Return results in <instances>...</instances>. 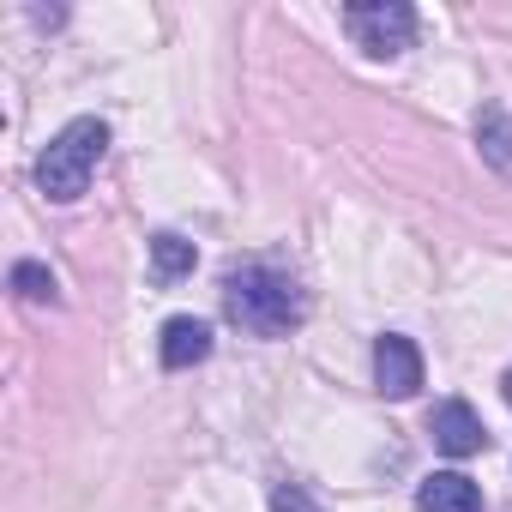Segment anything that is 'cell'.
<instances>
[{"label":"cell","instance_id":"cell-7","mask_svg":"<svg viewBox=\"0 0 512 512\" xmlns=\"http://www.w3.org/2000/svg\"><path fill=\"white\" fill-rule=\"evenodd\" d=\"M416 512H482V488L464 470H434L416 488Z\"/></svg>","mask_w":512,"mask_h":512},{"label":"cell","instance_id":"cell-2","mask_svg":"<svg viewBox=\"0 0 512 512\" xmlns=\"http://www.w3.org/2000/svg\"><path fill=\"white\" fill-rule=\"evenodd\" d=\"M103 151H109V127H103L97 115L67 121V127L43 145V157H37V187H43V199L73 205V199L91 187V175H97Z\"/></svg>","mask_w":512,"mask_h":512},{"label":"cell","instance_id":"cell-5","mask_svg":"<svg viewBox=\"0 0 512 512\" xmlns=\"http://www.w3.org/2000/svg\"><path fill=\"white\" fill-rule=\"evenodd\" d=\"M428 434H434V446H440L446 458H476V452L488 446V428H482V416H476L464 398H440V404L428 410Z\"/></svg>","mask_w":512,"mask_h":512},{"label":"cell","instance_id":"cell-8","mask_svg":"<svg viewBox=\"0 0 512 512\" xmlns=\"http://www.w3.org/2000/svg\"><path fill=\"white\" fill-rule=\"evenodd\" d=\"M476 151H482L488 169L512 175V115H506V103H482L476 109Z\"/></svg>","mask_w":512,"mask_h":512},{"label":"cell","instance_id":"cell-10","mask_svg":"<svg viewBox=\"0 0 512 512\" xmlns=\"http://www.w3.org/2000/svg\"><path fill=\"white\" fill-rule=\"evenodd\" d=\"M13 296H19V302H61V284H55L49 266L19 260V266H13Z\"/></svg>","mask_w":512,"mask_h":512},{"label":"cell","instance_id":"cell-12","mask_svg":"<svg viewBox=\"0 0 512 512\" xmlns=\"http://www.w3.org/2000/svg\"><path fill=\"white\" fill-rule=\"evenodd\" d=\"M500 398H506V404H512V368H506V374H500Z\"/></svg>","mask_w":512,"mask_h":512},{"label":"cell","instance_id":"cell-6","mask_svg":"<svg viewBox=\"0 0 512 512\" xmlns=\"http://www.w3.org/2000/svg\"><path fill=\"white\" fill-rule=\"evenodd\" d=\"M205 356H211V326H205V320H193V314L163 320V332H157V362H163L169 374H187V368H199Z\"/></svg>","mask_w":512,"mask_h":512},{"label":"cell","instance_id":"cell-9","mask_svg":"<svg viewBox=\"0 0 512 512\" xmlns=\"http://www.w3.org/2000/svg\"><path fill=\"white\" fill-rule=\"evenodd\" d=\"M193 266H199V247L187 235H175V229L151 235V272H157V284H181Z\"/></svg>","mask_w":512,"mask_h":512},{"label":"cell","instance_id":"cell-11","mask_svg":"<svg viewBox=\"0 0 512 512\" xmlns=\"http://www.w3.org/2000/svg\"><path fill=\"white\" fill-rule=\"evenodd\" d=\"M272 512H326V506L308 494V482H278L272 488Z\"/></svg>","mask_w":512,"mask_h":512},{"label":"cell","instance_id":"cell-4","mask_svg":"<svg viewBox=\"0 0 512 512\" xmlns=\"http://www.w3.org/2000/svg\"><path fill=\"white\" fill-rule=\"evenodd\" d=\"M374 386H380V398H416V386H422V350L404 332H380L374 338Z\"/></svg>","mask_w":512,"mask_h":512},{"label":"cell","instance_id":"cell-1","mask_svg":"<svg viewBox=\"0 0 512 512\" xmlns=\"http://www.w3.org/2000/svg\"><path fill=\"white\" fill-rule=\"evenodd\" d=\"M223 314L247 332V338H290L308 320V290L266 260H247L223 278Z\"/></svg>","mask_w":512,"mask_h":512},{"label":"cell","instance_id":"cell-3","mask_svg":"<svg viewBox=\"0 0 512 512\" xmlns=\"http://www.w3.org/2000/svg\"><path fill=\"white\" fill-rule=\"evenodd\" d=\"M344 31L368 61H398L416 43V7H404V0H356V7H344Z\"/></svg>","mask_w":512,"mask_h":512}]
</instances>
